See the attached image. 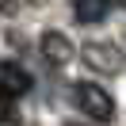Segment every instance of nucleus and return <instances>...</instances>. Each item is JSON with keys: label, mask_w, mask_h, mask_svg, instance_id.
<instances>
[{"label": "nucleus", "mask_w": 126, "mask_h": 126, "mask_svg": "<svg viewBox=\"0 0 126 126\" xmlns=\"http://www.w3.org/2000/svg\"><path fill=\"white\" fill-rule=\"evenodd\" d=\"M8 99H12V95H4V92H0V122L8 118V111H12V107H8Z\"/></svg>", "instance_id": "nucleus-6"}, {"label": "nucleus", "mask_w": 126, "mask_h": 126, "mask_svg": "<svg viewBox=\"0 0 126 126\" xmlns=\"http://www.w3.org/2000/svg\"><path fill=\"white\" fill-rule=\"evenodd\" d=\"M73 99H77V107L84 111L88 118H95V122H111L115 118V99H111L107 88L92 84V80H80L77 88H73Z\"/></svg>", "instance_id": "nucleus-1"}, {"label": "nucleus", "mask_w": 126, "mask_h": 126, "mask_svg": "<svg viewBox=\"0 0 126 126\" xmlns=\"http://www.w3.org/2000/svg\"><path fill=\"white\" fill-rule=\"evenodd\" d=\"M65 126H77V122H65Z\"/></svg>", "instance_id": "nucleus-8"}, {"label": "nucleus", "mask_w": 126, "mask_h": 126, "mask_svg": "<svg viewBox=\"0 0 126 126\" xmlns=\"http://www.w3.org/2000/svg\"><path fill=\"white\" fill-rule=\"evenodd\" d=\"M111 8H115V0H73L77 23H99V19H107Z\"/></svg>", "instance_id": "nucleus-5"}, {"label": "nucleus", "mask_w": 126, "mask_h": 126, "mask_svg": "<svg viewBox=\"0 0 126 126\" xmlns=\"http://www.w3.org/2000/svg\"><path fill=\"white\" fill-rule=\"evenodd\" d=\"M73 54H77V50H73V42L65 38L61 31H46L42 34V57H46L50 65H69Z\"/></svg>", "instance_id": "nucleus-3"}, {"label": "nucleus", "mask_w": 126, "mask_h": 126, "mask_svg": "<svg viewBox=\"0 0 126 126\" xmlns=\"http://www.w3.org/2000/svg\"><path fill=\"white\" fill-rule=\"evenodd\" d=\"M0 12H16V0H0Z\"/></svg>", "instance_id": "nucleus-7"}, {"label": "nucleus", "mask_w": 126, "mask_h": 126, "mask_svg": "<svg viewBox=\"0 0 126 126\" xmlns=\"http://www.w3.org/2000/svg\"><path fill=\"white\" fill-rule=\"evenodd\" d=\"M84 65L88 69H99V73H122L126 57L118 46H111V42H88L84 46Z\"/></svg>", "instance_id": "nucleus-2"}, {"label": "nucleus", "mask_w": 126, "mask_h": 126, "mask_svg": "<svg viewBox=\"0 0 126 126\" xmlns=\"http://www.w3.org/2000/svg\"><path fill=\"white\" fill-rule=\"evenodd\" d=\"M0 92H4V95H23V92H31V73L19 69L16 61H0Z\"/></svg>", "instance_id": "nucleus-4"}]
</instances>
